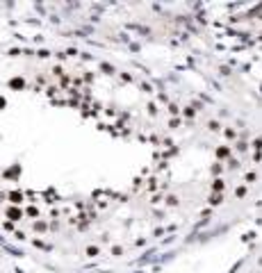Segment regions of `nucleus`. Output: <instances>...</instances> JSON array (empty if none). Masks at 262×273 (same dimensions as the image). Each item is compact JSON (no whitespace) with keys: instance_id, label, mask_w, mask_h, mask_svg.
<instances>
[{"instance_id":"2","label":"nucleus","mask_w":262,"mask_h":273,"mask_svg":"<svg viewBox=\"0 0 262 273\" xmlns=\"http://www.w3.org/2000/svg\"><path fill=\"white\" fill-rule=\"evenodd\" d=\"M0 273H14V269L5 262V257H2V251H0Z\"/></svg>"},{"instance_id":"1","label":"nucleus","mask_w":262,"mask_h":273,"mask_svg":"<svg viewBox=\"0 0 262 273\" xmlns=\"http://www.w3.org/2000/svg\"><path fill=\"white\" fill-rule=\"evenodd\" d=\"M0 18V232L100 262L146 239L164 105L103 7Z\"/></svg>"}]
</instances>
